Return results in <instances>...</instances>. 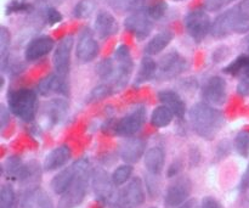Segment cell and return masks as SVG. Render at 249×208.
I'll list each match as a JSON object with an SVG mask.
<instances>
[{
  "label": "cell",
  "mask_w": 249,
  "mask_h": 208,
  "mask_svg": "<svg viewBox=\"0 0 249 208\" xmlns=\"http://www.w3.org/2000/svg\"><path fill=\"white\" fill-rule=\"evenodd\" d=\"M190 122L201 138L212 140L223 127L224 114L206 102H198L190 110Z\"/></svg>",
  "instance_id": "obj_1"
},
{
  "label": "cell",
  "mask_w": 249,
  "mask_h": 208,
  "mask_svg": "<svg viewBox=\"0 0 249 208\" xmlns=\"http://www.w3.org/2000/svg\"><path fill=\"white\" fill-rule=\"evenodd\" d=\"M249 33V15L235 6L221 12L212 24L211 34L215 39H223L231 34Z\"/></svg>",
  "instance_id": "obj_2"
},
{
  "label": "cell",
  "mask_w": 249,
  "mask_h": 208,
  "mask_svg": "<svg viewBox=\"0 0 249 208\" xmlns=\"http://www.w3.org/2000/svg\"><path fill=\"white\" fill-rule=\"evenodd\" d=\"M77 174L67 191L61 196L58 208H74L79 206L87 195L89 184V162L88 160L77 161Z\"/></svg>",
  "instance_id": "obj_3"
},
{
  "label": "cell",
  "mask_w": 249,
  "mask_h": 208,
  "mask_svg": "<svg viewBox=\"0 0 249 208\" xmlns=\"http://www.w3.org/2000/svg\"><path fill=\"white\" fill-rule=\"evenodd\" d=\"M9 110L24 122H31L36 112V94L31 89L12 90L7 97Z\"/></svg>",
  "instance_id": "obj_4"
},
{
  "label": "cell",
  "mask_w": 249,
  "mask_h": 208,
  "mask_svg": "<svg viewBox=\"0 0 249 208\" xmlns=\"http://www.w3.org/2000/svg\"><path fill=\"white\" fill-rule=\"evenodd\" d=\"M113 60L116 62V73H114L111 85L114 88V90L122 89L128 84L129 78L134 70V61L130 48L125 44H121L119 46H117Z\"/></svg>",
  "instance_id": "obj_5"
},
{
  "label": "cell",
  "mask_w": 249,
  "mask_h": 208,
  "mask_svg": "<svg viewBox=\"0 0 249 208\" xmlns=\"http://www.w3.org/2000/svg\"><path fill=\"white\" fill-rule=\"evenodd\" d=\"M211 16L203 9H195L190 11L184 19V26L187 34L194 39L195 41L199 43L203 40L208 33H211L212 29Z\"/></svg>",
  "instance_id": "obj_6"
},
{
  "label": "cell",
  "mask_w": 249,
  "mask_h": 208,
  "mask_svg": "<svg viewBox=\"0 0 249 208\" xmlns=\"http://www.w3.org/2000/svg\"><path fill=\"white\" fill-rule=\"evenodd\" d=\"M153 21L143 9L131 12L124 19V27L130 34H133L139 40H143L151 34L153 29Z\"/></svg>",
  "instance_id": "obj_7"
},
{
  "label": "cell",
  "mask_w": 249,
  "mask_h": 208,
  "mask_svg": "<svg viewBox=\"0 0 249 208\" xmlns=\"http://www.w3.org/2000/svg\"><path fill=\"white\" fill-rule=\"evenodd\" d=\"M100 53V45L95 38V32L90 28H84L78 37L75 46V56L82 63L94 61Z\"/></svg>",
  "instance_id": "obj_8"
},
{
  "label": "cell",
  "mask_w": 249,
  "mask_h": 208,
  "mask_svg": "<svg viewBox=\"0 0 249 208\" xmlns=\"http://www.w3.org/2000/svg\"><path fill=\"white\" fill-rule=\"evenodd\" d=\"M202 96L204 102L211 106H221L226 102L228 97V85L226 80L219 76L211 77L202 89Z\"/></svg>",
  "instance_id": "obj_9"
},
{
  "label": "cell",
  "mask_w": 249,
  "mask_h": 208,
  "mask_svg": "<svg viewBox=\"0 0 249 208\" xmlns=\"http://www.w3.org/2000/svg\"><path fill=\"white\" fill-rule=\"evenodd\" d=\"M73 45H74V38H73V36H67L61 39L58 45L55 48V51H53V68H55V72L61 77L66 78V76L70 72Z\"/></svg>",
  "instance_id": "obj_10"
},
{
  "label": "cell",
  "mask_w": 249,
  "mask_h": 208,
  "mask_svg": "<svg viewBox=\"0 0 249 208\" xmlns=\"http://www.w3.org/2000/svg\"><path fill=\"white\" fill-rule=\"evenodd\" d=\"M186 70V58L177 50L165 54L158 62V77L163 79H172L178 77Z\"/></svg>",
  "instance_id": "obj_11"
},
{
  "label": "cell",
  "mask_w": 249,
  "mask_h": 208,
  "mask_svg": "<svg viewBox=\"0 0 249 208\" xmlns=\"http://www.w3.org/2000/svg\"><path fill=\"white\" fill-rule=\"evenodd\" d=\"M146 111L143 107H138L129 114L119 119L114 126V133L119 136H131L138 133L145 123Z\"/></svg>",
  "instance_id": "obj_12"
},
{
  "label": "cell",
  "mask_w": 249,
  "mask_h": 208,
  "mask_svg": "<svg viewBox=\"0 0 249 208\" xmlns=\"http://www.w3.org/2000/svg\"><path fill=\"white\" fill-rule=\"evenodd\" d=\"M192 190V183L189 178H178L170 184L165 192V204L169 207H177L186 202Z\"/></svg>",
  "instance_id": "obj_13"
},
{
  "label": "cell",
  "mask_w": 249,
  "mask_h": 208,
  "mask_svg": "<svg viewBox=\"0 0 249 208\" xmlns=\"http://www.w3.org/2000/svg\"><path fill=\"white\" fill-rule=\"evenodd\" d=\"M55 48V40L50 36H39L32 39L24 49V58L29 62L45 57Z\"/></svg>",
  "instance_id": "obj_14"
},
{
  "label": "cell",
  "mask_w": 249,
  "mask_h": 208,
  "mask_svg": "<svg viewBox=\"0 0 249 208\" xmlns=\"http://www.w3.org/2000/svg\"><path fill=\"white\" fill-rule=\"evenodd\" d=\"M145 191L140 178H134L119 195L118 202L123 208H136L143 204Z\"/></svg>",
  "instance_id": "obj_15"
},
{
  "label": "cell",
  "mask_w": 249,
  "mask_h": 208,
  "mask_svg": "<svg viewBox=\"0 0 249 208\" xmlns=\"http://www.w3.org/2000/svg\"><path fill=\"white\" fill-rule=\"evenodd\" d=\"M119 29L118 21L116 17L106 10L97 12L94 22V32L100 39H108L117 34Z\"/></svg>",
  "instance_id": "obj_16"
},
{
  "label": "cell",
  "mask_w": 249,
  "mask_h": 208,
  "mask_svg": "<svg viewBox=\"0 0 249 208\" xmlns=\"http://www.w3.org/2000/svg\"><path fill=\"white\" fill-rule=\"evenodd\" d=\"M113 187H116V185L112 182V178H109L104 170L99 168V170H94V173H92V188H94L95 195L101 201H111L112 196H113Z\"/></svg>",
  "instance_id": "obj_17"
},
{
  "label": "cell",
  "mask_w": 249,
  "mask_h": 208,
  "mask_svg": "<svg viewBox=\"0 0 249 208\" xmlns=\"http://www.w3.org/2000/svg\"><path fill=\"white\" fill-rule=\"evenodd\" d=\"M41 96H50L53 94H67V84L65 77H61L57 73H53L41 79L36 88Z\"/></svg>",
  "instance_id": "obj_18"
},
{
  "label": "cell",
  "mask_w": 249,
  "mask_h": 208,
  "mask_svg": "<svg viewBox=\"0 0 249 208\" xmlns=\"http://www.w3.org/2000/svg\"><path fill=\"white\" fill-rule=\"evenodd\" d=\"M145 143H143L141 139L134 138L129 139L125 143L123 144V146L121 148V157L124 162H126V165L129 163H135L140 160L141 157L145 153Z\"/></svg>",
  "instance_id": "obj_19"
},
{
  "label": "cell",
  "mask_w": 249,
  "mask_h": 208,
  "mask_svg": "<svg viewBox=\"0 0 249 208\" xmlns=\"http://www.w3.org/2000/svg\"><path fill=\"white\" fill-rule=\"evenodd\" d=\"M75 174H77V163H73L72 166H70V167L63 170L62 172H60L57 175L53 177V182H51V189H53V191L56 195H61L62 196L73 183Z\"/></svg>",
  "instance_id": "obj_20"
},
{
  "label": "cell",
  "mask_w": 249,
  "mask_h": 208,
  "mask_svg": "<svg viewBox=\"0 0 249 208\" xmlns=\"http://www.w3.org/2000/svg\"><path fill=\"white\" fill-rule=\"evenodd\" d=\"M71 158V149L68 146L62 145L58 148L53 149L50 153L45 157L44 161V170L51 172L56 170L65 166Z\"/></svg>",
  "instance_id": "obj_21"
},
{
  "label": "cell",
  "mask_w": 249,
  "mask_h": 208,
  "mask_svg": "<svg viewBox=\"0 0 249 208\" xmlns=\"http://www.w3.org/2000/svg\"><path fill=\"white\" fill-rule=\"evenodd\" d=\"M158 97H160L162 105L167 106L174 113V116L179 117V118L184 117L186 105L178 93L173 92V90H163L158 94Z\"/></svg>",
  "instance_id": "obj_22"
},
{
  "label": "cell",
  "mask_w": 249,
  "mask_h": 208,
  "mask_svg": "<svg viewBox=\"0 0 249 208\" xmlns=\"http://www.w3.org/2000/svg\"><path fill=\"white\" fill-rule=\"evenodd\" d=\"M68 102L63 99H53L46 104L45 106V117L48 122L53 126L60 123L66 117L68 112Z\"/></svg>",
  "instance_id": "obj_23"
},
{
  "label": "cell",
  "mask_w": 249,
  "mask_h": 208,
  "mask_svg": "<svg viewBox=\"0 0 249 208\" xmlns=\"http://www.w3.org/2000/svg\"><path fill=\"white\" fill-rule=\"evenodd\" d=\"M223 71L226 75L231 76V77L240 78L241 80L249 79V55L248 54H243V55L237 56Z\"/></svg>",
  "instance_id": "obj_24"
},
{
  "label": "cell",
  "mask_w": 249,
  "mask_h": 208,
  "mask_svg": "<svg viewBox=\"0 0 249 208\" xmlns=\"http://www.w3.org/2000/svg\"><path fill=\"white\" fill-rule=\"evenodd\" d=\"M173 40V33L170 31H162L148 40L145 46V54L147 56H155L162 53Z\"/></svg>",
  "instance_id": "obj_25"
},
{
  "label": "cell",
  "mask_w": 249,
  "mask_h": 208,
  "mask_svg": "<svg viewBox=\"0 0 249 208\" xmlns=\"http://www.w3.org/2000/svg\"><path fill=\"white\" fill-rule=\"evenodd\" d=\"M164 151L160 148H152L145 155V167L151 174L158 175L164 167Z\"/></svg>",
  "instance_id": "obj_26"
},
{
  "label": "cell",
  "mask_w": 249,
  "mask_h": 208,
  "mask_svg": "<svg viewBox=\"0 0 249 208\" xmlns=\"http://www.w3.org/2000/svg\"><path fill=\"white\" fill-rule=\"evenodd\" d=\"M158 71V63L153 60L151 56L146 55L145 57L141 60L140 67H139L138 75H136L135 83L136 84H142V83L148 82L152 79Z\"/></svg>",
  "instance_id": "obj_27"
},
{
  "label": "cell",
  "mask_w": 249,
  "mask_h": 208,
  "mask_svg": "<svg viewBox=\"0 0 249 208\" xmlns=\"http://www.w3.org/2000/svg\"><path fill=\"white\" fill-rule=\"evenodd\" d=\"M173 117H174V113L167 106L162 105L153 110L151 114V124L156 128H165L172 123Z\"/></svg>",
  "instance_id": "obj_28"
},
{
  "label": "cell",
  "mask_w": 249,
  "mask_h": 208,
  "mask_svg": "<svg viewBox=\"0 0 249 208\" xmlns=\"http://www.w3.org/2000/svg\"><path fill=\"white\" fill-rule=\"evenodd\" d=\"M168 9L167 2L163 0H148L146 6L143 7L148 16L153 19V21H160L163 16L165 15Z\"/></svg>",
  "instance_id": "obj_29"
},
{
  "label": "cell",
  "mask_w": 249,
  "mask_h": 208,
  "mask_svg": "<svg viewBox=\"0 0 249 208\" xmlns=\"http://www.w3.org/2000/svg\"><path fill=\"white\" fill-rule=\"evenodd\" d=\"M96 9V0H79L73 9L75 19H87Z\"/></svg>",
  "instance_id": "obj_30"
},
{
  "label": "cell",
  "mask_w": 249,
  "mask_h": 208,
  "mask_svg": "<svg viewBox=\"0 0 249 208\" xmlns=\"http://www.w3.org/2000/svg\"><path fill=\"white\" fill-rule=\"evenodd\" d=\"M97 75L100 76V78L102 79H108L112 83L114 77V73H116V62H114L113 58H106V60L101 61V62L97 65ZM109 83V84H111Z\"/></svg>",
  "instance_id": "obj_31"
},
{
  "label": "cell",
  "mask_w": 249,
  "mask_h": 208,
  "mask_svg": "<svg viewBox=\"0 0 249 208\" xmlns=\"http://www.w3.org/2000/svg\"><path fill=\"white\" fill-rule=\"evenodd\" d=\"M131 174H133V167L129 165H123L121 167L116 168L114 172L112 173V182L116 187H121V185L125 184L130 179Z\"/></svg>",
  "instance_id": "obj_32"
},
{
  "label": "cell",
  "mask_w": 249,
  "mask_h": 208,
  "mask_svg": "<svg viewBox=\"0 0 249 208\" xmlns=\"http://www.w3.org/2000/svg\"><path fill=\"white\" fill-rule=\"evenodd\" d=\"M0 208H16V195L10 185H2L0 190Z\"/></svg>",
  "instance_id": "obj_33"
},
{
  "label": "cell",
  "mask_w": 249,
  "mask_h": 208,
  "mask_svg": "<svg viewBox=\"0 0 249 208\" xmlns=\"http://www.w3.org/2000/svg\"><path fill=\"white\" fill-rule=\"evenodd\" d=\"M235 146L237 152L242 157H248L249 156V132L242 131L237 134L235 139Z\"/></svg>",
  "instance_id": "obj_34"
},
{
  "label": "cell",
  "mask_w": 249,
  "mask_h": 208,
  "mask_svg": "<svg viewBox=\"0 0 249 208\" xmlns=\"http://www.w3.org/2000/svg\"><path fill=\"white\" fill-rule=\"evenodd\" d=\"M114 92V88L112 87L111 84H101L97 85V87L94 88L91 93H90L89 97H88V101H97V100H102L105 97L109 96L112 93Z\"/></svg>",
  "instance_id": "obj_35"
},
{
  "label": "cell",
  "mask_w": 249,
  "mask_h": 208,
  "mask_svg": "<svg viewBox=\"0 0 249 208\" xmlns=\"http://www.w3.org/2000/svg\"><path fill=\"white\" fill-rule=\"evenodd\" d=\"M41 17H43L44 22L48 23L49 26H53V24L56 23H60L63 19L61 12L58 11V10H56L55 7L50 6V5L46 6L45 9L43 10V12H41Z\"/></svg>",
  "instance_id": "obj_36"
},
{
  "label": "cell",
  "mask_w": 249,
  "mask_h": 208,
  "mask_svg": "<svg viewBox=\"0 0 249 208\" xmlns=\"http://www.w3.org/2000/svg\"><path fill=\"white\" fill-rule=\"evenodd\" d=\"M233 1H236V0H204V9L207 11L216 12L223 10L224 7H226Z\"/></svg>",
  "instance_id": "obj_37"
},
{
  "label": "cell",
  "mask_w": 249,
  "mask_h": 208,
  "mask_svg": "<svg viewBox=\"0 0 249 208\" xmlns=\"http://www.w3.org/2000/svg\"><path fill=\"white\" fill-rule=\"evenodd\" d=\"M10 43H11V34L7 31L6 27L2 26L0 28V53H1V58L5 57V54L9 50Z\"/></svg>",
  "instance_id": "obj_38"
},
{
  "label": "cell",
  "mask_w": 249,
  "mask_h": 208,
  "mask_svg": "<svg viewBox=\"0 0 249 208\" xmlns=\"http://www.w3.org/2000/svg\"><path fill=\"white\" fill-rule=\"evenodd\" d=\"M201 208H221L220 204H219V201L216 199H214V197H204L203 200H202V205H201Z\"/></svg>",
  "instance_id": "obj_39"
},
{
  "label": "cell",
  "mask_w": 249,
  "mask_h": 208,
  "mask_svg": "<svg viewBox=\"0 0 249 208\" xmlns=\"http://www.w3.org/2000/svg\"><path fill=\"white\" fill-rule=\"evenodd\" d=\"M238 94L242 96H247L249 95V79H242L237 87Z\"/></svg>",
  "instance_id": "obj_40"
},
{
  "label": "cell",
  "mask_w": 249,
  "mask_h": 208,
  "mask_svg": "<svg viewBox=\"0 0 249 208\" xmlns=\"http://www.w3.org/2000/svg\"><path fill=\"white\" fill-rule=\"evenodd\" d=\"M9 121H10V111H7L5 106H1L0 107V123H1V128H4Z\"/></svg>",
  "instance_id": "obj_41"
},
{
  "label": "cell",
  "mask_w": 249,
  "mask_h": 208,
  "mask_svg": "<svg viewBox=\"0 0 249 208\" xmlns=\"http://www.w3.org/2000/svg\"><path fill=\"white\" fill-rule=\"evenodd\" d=\"M242 189H245V190L249 189V165H248L247 170H246L245 174H243V178H242Z\"/></svg>",
  "instance_id": "obj_42"
},
{
  "label": "cell",
  "mask_w": 249,
  "mask_h": 208,
  "mask_svg": "<svg viewBox=\"0 0 249 208\" xmlns=\"http://www.w3.org/2000/svg\"><path fill=\"white\" fill-rule=\"evenodd\" d=\"M238 6H240V9L242 10V11H245L246 14L249 15V0H242V1L238 4Z\"/></svg>",
  "instance_id": "obj_43"
},
{
  "label": "cell",
  "mask_w": 249,
  "mask_h": 208,
  "mask_svg": "<svg viewBox=\"0 0 249 208\" xmlns=\"http://www.w3.org/2000/svg\"><path fill=\"white\" fill-rule=\"evenodd\" d=\"M181 208H195V205H194V202H192V201L185 202V205Z\"/></svg>",
  "instance_id": "obj_44"
},
{
  "label": "cell",
  "mask_w": 249,
  "mask_h": 208,
  "mask_svg": "<svg viewBox=\"0 0 249 208\" xmlns=\"http://www.w3.org/2000/svg\"><path fill=\"white\" fill-rule=\"evenodd\" d=\"M173 1H184V0H173Z\"/></svg>",
  "instance_id": "obj_45"
},
{
  "label": "cell",
  "mask_w": 249,
  "mask_h": 208,
  "mask_svg": "<svg viewBox=\"0 0 249 208\" xmlns=\"http://www.w3.org/2000/svg\"><path fill=\"white\" fill-rule=\"evenodd\" d=\"M151 208H156V207H151Z\"/></svg>",
  "instance_id": "obj_46"
}]
</instances>
